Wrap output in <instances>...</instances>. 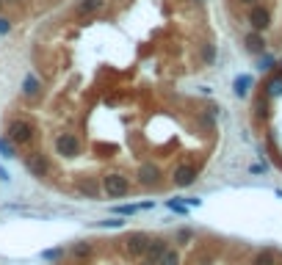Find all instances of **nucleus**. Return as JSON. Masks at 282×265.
<instances>
[{
  "mask_svg": "<svg viewBox=\"0 0 282 265\" xmlns=\"http://www.w3.org/2000/svg\"><path fill=\"white\" fill-rule=\"evenodd\" d=\"M6 138L14 144V147H22V144H28L34 138V125H31L28 119H14L6 130Z\"/></svg>",
  "mask_w": 282,
  "mask_h": 265,
  "instance_id": "nucleus-1",
  "label": "nucleus"
},
{
  "mask_svg": "<svg viewBox=\"0 0 282 265\" xmlns=\"http://www.w3.org/2000/svg\"><path fill=\"white\" fill-rule=\"evenodd\" d=\"M25 168L34 177H44L50 171V158L44 152H31V155H25Z\"/></svg>",
  "mask_w": 282,
  "mask_h": 265,
  "instance_id": "nucleus-2",
  "label": "nucleus"
},
{
  "mask_svg": "<svg viewBox=\"0 0 282 265\" xmlns=\"http://www.w3.org/2000/svg\"><path fill=\"white\" fill-rule=\"evenodd\" d=\"M56 152L64 158H75L80 152V141L75 138V132H61L56 138Z\"/></svg>",
  "mask_w": 282,
  "mask_h": 265,
  "instance_id": "nucleus-3",
  "label": "nucleus"
},
{
  "mask_svg": "<svg viewBox=\"0 0 282 265\" xmlns=\"http://www.w3.org/2000/svg\"><path fill=\"white\" fill-rule=\"evenodd\" d=\"M103 188H106L108 196H125L130 191V182L122 174H106L103 177Z\"/></svg>",
  "mask_w": 282,
  "mask_h": 265,
  "instance_id": "nucleus-4",
  "label": "nucleus"
},
{
  "mask_svg": "<svg viewBox=\"0 0 282 265\" xmlns=\"http://www.w3.org/2000/svg\"><path fill=\"white\" fill-rule=\"evenodd\" d=\"M172 180H175L177 188H188L191 182L197 180V166H191V163H180V166L175 168Z\"/></svg>",
  "mask_w": 282,
  "mask_h": 265,
  "instance_id": "nucleus-5",
  "label": "nucleus"
},
{
  "mask_svg": "<svg viewBox=\"0 0 282 265\" xmlns=\"http://www.w3.org/2000/svg\"><path fill=\"white\" fill-rule=\"evenodd\" d=\"M147 243H149V237L144 235V232H133V235H127L125 249H127V254H130V257H141V254H144V249H147Z\"/></svg>",
  "mask_w": 282,
  "mask_h": 265,
  "instance_id": "nucleus-6",
  "label": "nucleus"
},
{
  "mask_svg": "<svg viewBox=\"0 0 282 265\" xmlns=\"http://www.w3.org/2000/svg\"><path fill=\"white\" fill-rule=\"evenodd\" d=\"M249 22H252V28L260 33V31H266L268 25H271V14H268V8H263V6H257L254 3L252 6V11H249Z\"/></svg>",
  "mask_w": 282,
  "mask_h": 265,
  "instance_id": "nucleus-7",
  "label": "nucleus"
},
{
  "mask_svg": "<svg viewBox=\"0 0 282 265\" xmlns=\"http://www.w3.org/2000/svg\"><path fill=\"white\" fill-rule=\"evenodd\" d=\"M163 251H166V243H163V240H149L147 249H144V254H147V263H155V265H158V257H161Z\"/></svg>",
  "mask_w": 282,
  "mask_h": 265,
  "instance_id": "nucleus-8",
  "label": "nucleus"
},
{
  "mask_svg": "<svg viewBox=\"0 0 282 265\" xmlns=\"http://www.w3.org/2000/svg\"><path fill=\"white\" fill-rule=\"evenodd\" d=\"M247 50H249V53H254V56H260L263 50H266V42H263V36L257 33V31L247 36Z\"/></svg>",
  "mask_w": 282,
  "mask_h": 265,
  "instance_id": "nucleus-9",
  "label": "nucleus"
},
{
  "mask_svg": "<svg viewBox=\"0 0 282 265\" xmlns=\"http://www.w3.org/2000/svg\"><path fill=\"white\" fill-rule=\"evenodd\" d=\"M158 174H161V171H158V166H152V163H144V166H141V171H139V180L144 182V185H149V182L158 180Z\"/></svg>",
  "mask_w": 282,
  "mask_h": 265,
  "instance_id": "nucleus-10",
  "label": "nucleus"
},
{
  "mask_svg": "<svg viewBox=\"0 0 282 265\" xmlns=\"http://www.w3.org/2000/svg\"><path fill=\"white\" fill-rule=\"evenodd\" d=\"M103 3H106V0H80V3H78V14L80 17H83V14H94V11L103 8Z\"/></svg>",
  "mask_w": 282,
  "mask_h": 265,
  "instance_id": "nucleus-11",
  "label": "nucleus"
},
{
  "mask_svg": "<svg viewBox=\"0 0 282 265\" xmlns=\"http://www.w3.org/2000/svg\"><path fill=\"white\" fill-rule=\"evenodd\" d=\"M254 80H252V75H241L238 80H235V94L238 97H247L249 94V86H252Z\"/></svg>",
  "mask_w": 282,
  "mask_h": 265,
  "instance_id": "nucleus-12",
  "label": "nucleus"
},
{
  "mask_svg": "<svg viewBox=\"0 0 282 265\" xmlns=\"http://www.w3.org/2000/svg\"><path fill=\"white\" fill-rule=\"evenodd\" d=\"M158 265H180V254H177L175 249H166L161 257H158Z\"/></svg>",
  "mask_w": 282,
  "mask_h": 265,
  "instance_id": "nucleus-13",
  "label": "nucleus"
},
{
  "mask_svg": "<svg viewBox=\"0 0 282 265\" xmlns=\"http://www.w3.org/2000/svg\"><path fill=\"white\" fill-rule=\"evenodd\" d=\"M282 94V75H277L271 83H268V97H280Z\"/></svg>",
  "mask_w": 282,
  "mask_h": 265,
  "instance_id": "nucleus-14",
  "label": "nucleus"
},
{
  "mask_svg": "<svg viewBox=\"0 0 282 265\" xmlns=\"http://www.w3.org/2000/svg\"><path fill=\"white\" fill-rule=\"evenodd\" d=\"M202 61H205V64H213V61H216V47H213L211 42L202 44Z\"/></svg>",
  "mask_w": 282,
  "mask_h": 265,
  "instance_id": "nucleus-15",
  "label": "nucleus"
},
{
  "mask_svg": "<svg viewBox=\"0 0 282 265\" xmlns=\"http://www.w3.org/2000/svg\"><path fill=\"white\" fill-rule=\"evenodd\" d=\"M252 265H274V254H271V251H260Z\"/></svg>",
  "mask_w": 282,
  "mask_h": 265,
  "instance_id": "nucleus-16",
  "label": "nucleus"
},
{
  "mask_svg": "<svg viewBox=\"0 0 282 265\" xmlns=\"http://www.w3.org/2000/svg\"><path fill=\"white\" fill-rule=\"evenodd\" d=\"M0 152H3V158H14V144L8 138H0Z\"/></svg>",
  "mask_w": 282,
  "mask_h": 265,
  "instance_id": "nucleus-17",
  "label": "nucleus"
},
{
  "mask_svg": "<svg viewBox=\"0 0 282 265\" xmlns=\"http://www.w3.org/2000/svg\"><path fill=\"white\" fill-rule=\"evenodd\" d=\"M25 94H28V97H36V94H39V83H36L34 77L25 80Z\"/></svg>",
  "mask_w": 282,
  "mask_h": 265,
  "instance_id": "nucleus-18",
  "label": "nucleus"
},
{
  "mask_svg": "<svg viewBox=\"0 0 282 265\" xmlns=\"http://www.w3.org/2000/svg\"><path fill=\"white\" fill-rule=\"evenodd\" d=\"M89 251H92V246H89V243H80V246H75V254H78V257L89 254Z\"/></svg>",
  "mask_w": 282,
  "mask_h": 265,
  "instance_id": "nucleus-19",
  "label": "nucleus"
},
{
  "mask_svg": "<svg viewBox=\"0 0 282 265\" xmlns=\"http://www.w3.org/2000/svg\"><path fill=\"white\" fill-rule=\"evenodd\" d=\"M136 210H139V207H127V204H125V207H119V213H122V216H130V213H136Z\"/></svg>",
  "mask_w": 282,
  "mask_h": 265,
  "instance_id": "nucleus-20",
  "label": "nucleus"
},
{
  "mask_svg": "<svg viewBox=\"0 0 282 265\" xmlns=\"http://www.w3.org/2000/svg\"><path fill=\"white\" fill-rule=\"evenodd\" d=\"M271 64H274L271 58H263V61H260V69H271Z\"/></svg>",
  "mask_w": 282,
  "mask_h": 265,
  "instance_id": "nucleus-21",
  "label": "nucleus"
},
{
  "mask_svg": "<svg viewBox=\"0 0 282 265\" xmlns=\"http://www.w3.org/2000/svg\"><path fill=\"white\" fill-rule=\"evenodd\" d=\"M0 33H8V22L3 17H0Z\"/></svg>",
  "mask_w": 282,
  "mask_h": 265,
  "instance_id": "nucleus-22",
  "label": "nucleus"
},
{
  "mask_svg": "<svg viewBox=\"0 0 282 265\" xmlns=\"http://www.w3.org/2000/svg\"><path fill=\"white\" fill-rule=\"evenodd\" d=\"M241 3H247V6H254V3H257V0H241Z\"/></svg>",
  "mask_w": 282,
  "mask_h": 265,
  "instance_id": "nucleus-23",
  "label": "nucleus"
},
{
  "mask_svg": "<svg viewBox=\"0 0 282 265\" xmlns=\"http://www.w3.org/2000/svg\"><path fill=\"white\" fill-rule=\"evenodd\" d=\"M0 3H3V0H0Z\"/></svg>",
  "mask_w": 282,
  "mask_h": 265,
  "instance_id": "nucleus-24",
  "label": "nucleus"
}]
</instances>
